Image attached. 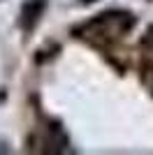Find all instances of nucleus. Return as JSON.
Here are the masks:
<instances>
[{"instance_id":"f257e3e1","label":"nucleus","mask_w":153,"mask_h":155,"mask_svg":"<svg viewBox=\"0 0 153 155\" xmlns=\"http://www.w3.org/2000/svg\"><path fill=\"white\" fill-rule=\"evenodd\" d=\"M132 28V16L123 12H107L95 16L81 28V37L90 39V42H111V39L125 35Z\"/></svg>"},{"instance_id":"f03ea898","label":"nucleus","mask_w":153,"mask_h":155,"mask_svg":"<svg viewBox=\"0 0 153 155\" xmlns=\"http://www.w3.org/2000/svg\"><path fill=\"white\" fill-rule=\"evenodd\" d=\"M44 7H46V0H28L25 2L23 9H21V26H23V30H30L37 23L42 12H44Z\"/></svg>"},{"instance_id":"7ed1b4c3","label":"nucleus","mask_w":153,"mask_h":155,"mask_svg":"<svg viewBox=\"0 0 153 155\" xmlns=\"http://www.w3.org/2000/svg\"><path fill=\"white\" fill-rule=\"evenodd\" d=\"M141 56H144V81H148L153 77V28H148L141 42Z\"/></svg>"}]
</instances>
